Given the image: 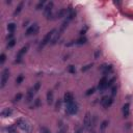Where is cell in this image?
<instances>
[{
	"label": "cell",
	"instance_id": "cell-24",
	"mask_svg": "<svg viewBox=\"0 0 133 133\" xmlns=\"http://www.w3.org/2000/svg\"><path fill=\"white\" fill-rule=\"evenodd\" d=\"M23 80H24V76L21 74V75H19V76L17 77V79H16V83H17V84H21V83L23 82Z\"/></svg>",
	"mask_w": 133,
	"mask_h": 133
},
{
	"label": "cell",
	"instance_id": "cell-31",
	"mask_svg": "<svg viewBox=\"0 0 133 133\" xmlns=\"http://www.w3.org/2000/svg\"><path fill=\"white\" fill-rule=\"evenodd\" d=\"M95 90H96V88H95V87L90 88V90H87V92L85 93V95H86V96H90V95H93V94L95 93Z\"/></svg>",
	"mask_w": 133,
	"mask_h": 133
},
{
	"label": "cell",
	"instance_id": "cell-7",
	"mask_svg": "<svg viewBox=\"0 0 133 133\" xmlns=\"http://www.w3.org/2000/svg\"><path fill=\"white\" fill-rule=\"evenodd\" d=\"M39 31V26L36 23H34V24L30 25L29 27L27 28V30L25 31V35H31V34H35V33H38Z\"/></svg>",
	"mask_w": 133,
	"mask_h": 133
},
{
	"label": "cell",
	"instance_id": "cell-40",
	"mask_svg": "<svg viewBox=\"0 0 133 133\" xmlns=\"http://www.w3.org/2000/svg\"><path fill=\"white\" fill-rule=\"evenodd\" d=\"M83 130H84L83 128H78L76 131H75V133H83Z\"/></svg>",
	"mask_w": 133,
	"mask_h": 133
},
{
	"label": "cell",
	"instance_id": "cell-22",
	"mask_svg": "<svg viewBox=\"0 0 133 133\" xmlns=\"http://www.w3.org/2000/svg\"><path fill=\"white\" fill-rule=\"evenodd\" d=\"M41 106V99L40 98H38V99H35L34 100V103H33V105L31 106V109H33V108H38V107H40Z\"/></svg>",
	"mask_w": 133,
	"mask_h": 133
},
{
	"label": "cell",
	"instance_id": "cell-19",
	"mask_svg": "<svg viewBox=\"0 0 133 133\" xmlns=\"http://www.w3.org/2000/svg\"><path fill=\"white\" fill-rule=\"evenodd\" d=\"M108 126V121H103L102 123H101V125H100V131H101V133H105V129H106V127Z\"/></svg>",
	"mask_w": 133,
	"mask_h": 133
},
{
	"label": "cell",
	"instance_id": "cell-3",
	"mask_svg": "<svg viewBox=\"0 0 133 133\" xmlns=\"http://www.w3.org/2000/svg\"><path fill=\"white\" fill-rule=\"evenodd\" d=\"M66 111L68 114L73 116V114H76L78 112V105L75 102L70 103V104H66Z\"/></svg>",
	"mask_w": 133,
	"mask_h": 133
},
{
	"label": "cell",
	"instance_id": "cell-14",
	"mask_svg": "<svg viewBox=\"0 0 133 133\" xmlns=\"http://www.w3.org/2000/svg\"><path fill=\"white\" fill-rule=\"evenodd\" d=\"M86 42H87V40L85 38H80V39H78V40H76V41H73L72 43L68 44V46H71V45H83V44H85Z\"/></svg>",
	"mask_w": 133,
	"mask_h": 133
},
{
	"label": "cell",
	"instance_id": "cell-30",
	"mask_svg": "<svg viewBox=\"0 0 133 133\" xmlns=\"http://www.w3.org/2000/svg\"><path fill=\"white\" fill-rule=\"evenodd\" d=\"M67 130H68V127H66V126H64V125H62V126H60V129L58 130V132H57V133H66Z\"/></svg>",
	"mask_w": 133,
	"mask_h": 133
},
{
	"label": "cell",
	"instance_id": "cell-36",
	"mask_svg": "<svg viewBox=\"0 0 133 133\" xmlns=\"http://www.w3.org/2000/svg\"><path fill=\"white\" fill-rule=\"evenodd\" d=\"M7 132L9 133H18L14 127H7Z\"/></svg>",
	"mask_w": 133,
	"mask_h": 133
},
{
	"label": "cell",
	"instance_id": "cell-37",
	"mask_svg": "<svg viewBox=\"0 0 133 133\" xmlns=\"http://www.w3.org/2000/svg\"><path fill=\"white\" fill-rule=\"evenodd\" d=\"M90 67H93V64H87V66H85L84 68H82V69H81V71H82V72L87 71L88 69H90Z\"/></svg>",
	"mask_w": 133,
	"mask_h": 133
},
{
	"label": "cell",
	"instance_id": "cell-13",
	"mask_svg": "<svg viewBox=\"0 0 133 133\" xmlns=\"http://www.w3.org/2000/svg\"><path fill=\"white\" fill-rule=\"evenodd\" d=\"M35 95V92L33 90V88H30L29 90L27 92V95H26V102L27 103H30L31 101L33 100V97Z\"/></svg>",
	"mask_w": 133,
	"mask_h": 133
},
{
	"label": "cell",
	"instance_id": "cell-17",
	"mask_svg": "<svg viewBox=\"0 0 133 133\" xmlns=\"http://www.w3.org/2000/svg\"><path fill=\"white\" fill-rule=\"evenodd\" d=\"M13 113V110L10 108H5L1 111V116L2 118H7V116H10Z\"/></svg>",
	"mask_w": 133,
	"mask_h": 133
},
{
	"label": "cell",
	"instance_id": "cell-21",
	"mask_svg": "<svg viewBox=\"0 0 133 133\" xmlns=\"http://www.w3.org/2000/svg\"><path fill=\"white\" fill-rule=\"evenodd\" d=\"M7 30L9 31V33H14L15 30H16V24L15 23H9L7 25Z\"/></svg>",
	"mask_w": 133,
	"mask_h": 133
},
{
	"label": "cell",
	"instance_id": "cell-2",
	"mask_svg": "<svg viewBox=\"0 0 133 133\" xmlns=\"http://www.w3.org/2000/svg\"><path fill=\"white\" fill-rule=\"evenodd\" d=\"M16 125H17V127H19L22 131H25L27 133L30 132V126L28 125V123L24 119H18L17 121H16Z\"/></svg>",
	"mask_w": 133,
	"mask_h": 133
},
{
	"label": "cell",
	"instance_id": "cell-26",
	"mask_svg": "<svg viewBox=\"0 0 133 133\" xmlns=\"http://www.w3.org/2000/svg\"><path fill=\"white\" fill-rule=\"evenodd\" d=\"M15 45H16V40L15 39H13V40L9 41V43H7V48L10 49V48H13Z\"/></svg>",
	"mask_w": 133,
	"mask_h": 133
},
{
	"label": "cell",
	"instance_id": "cell-33",
	"mask_svg": "<svg viewBox=\"0 0 133 133\" xmlns=\"http://www.w3.org/2000/svg\"><path fill=\"white\" fill-rule=\"evenodd\" d=\"M68 71H69L71 74H75V72H76V69H75L74 66H70L68 68Z\"/></svg>",
	"mask_w": 133,
	"mask_h": 133
},
{
	"label": "cell",
	"instance_id": "cell-20",
	"mask_svg": "<svg viewBox=\"0 0 133 133\" xmlns=\"http://www.w3.org/2000/svg\"><path fill=\"white\" fill-rule=\"evenodd\" d=\"M23 5H24V2L21 1L20 3H19V5H18V6L16 7V9H15V13H14V15H15V16L20 14V12H21V10H22V9H23Z\"/></svg>",
	"mask_w": 133,
	"mask_h": 133
},
{
	"label": "cell",
	"instance_id": "cell-8",
	"mask_svg": "<svg viewBox=\"0 0 133 133\" xmlns=\"http://www.w3.org/2000/svg\"><path fill=\"white\" fill-rule=\"evenodd\" d=\"M28 48H29V44H26L24 47H22V48L20 49L19 52H18V54H17V56H16V58H17V60H16V61L19 62L21 59H22V56L28 51Z\"/></svg>",
	"mask_w": 133,
	"mask_h": 133
},
{
	"label": "cell",
	"instance_id": "cell-32",
	"mask_svg": "<svg viewBox=\"0 0 133 133\" xmlns=\"http://www.w3.org/2000/svg\"><path fill=\"white\" fill-rule=\"evenodd\" d=\"M44 4H45V1H40L38 3V5H36V9H42L44 7Z\"/></svg>",
	"mask_w": 133,
	"mask_h": 133
},
{
	"label": "cell",
	"instance_id": "cell-1",
	"mask_svg": "<svg viewBox=\"0 0 133 133\" xmlns=\"http://www.w3.org/2000/svg\"><path fill=\"white\" fill-rule=\"evenodd\" d=\"M56 32V29H52L51 31H49L47 34L44 36V39L42 40L41 42V44H40V46H39V50H41V49H43L44 47H45L47 44H49L51 42V39L53 38V35H54V33Z\"/></svg>",
	"mask_w": 133,
	"mask_h": 133
},
{
	"label": "cell",
	"instance_id": "cell-18",
	"mask_svg": "<svg viewBox=\"0 0 133 133\" xmlns=\"http://www.w3.org/2000/svg\"><path fill=\"white\" fill-rule=\"evenodd\" d=\"M67 14V9H61L59 12H57L56 13V15H55V17H56V19H60V18L62 17H64Z\"/></svg>",
	"mask_w": 133,
	"mask_h": 133
},
{
	"label": "cell",
	"instance_id": "cell-9",
	"mask_svg": "<svg viewBox=\"0 0 133 133\" xmlns=\"http://www.w3.org/2000/svg\"><path fill=\"white\" fill-rule=\"evenodd\" d=\"M52 9H53V2H49L48 4H47V6L45 7V9H44V13H45V16H46V18L47 19H50L51 18V16H52V14H51V12H52Z\"/></svg>",
	"mask_w": 133,
	"mask_h": 133
},
{
	"label": "cell",
	"instance_id": "cell-12",
	"mask_svg": "<svg viewBox=\"0 0 133 133\" xmlns=\"http://www.w3.org/2000/svg\"><path fill=\"white\" fill-rule=\"evenodd\" d=\"M64 101L66 104H70V103H73L74 102V96H73L72 93H69L67 92L64 96Z\"/></svg>",
	"mask_w": 133,
	"mask_h": 133
},
{
	"label": "cell",
	"instance_id": "cell-15",
	"mask_svg": "<svg viewBox=\"0 0 133 133\" xmlns=\"http://www.w3.org/2000/svg\"><path fill=\"white\" fill-rule=\"evenodd\" d=\"M129 114H130V104L126 103L123 106V116H124V118H128Z\"/></svg>",
	"mask_w": 133,
	"mask_h": 133
},
{
	"label": "cell",
	"instance_id": "cell-4",
	"mask_svg": "<svg viewBox=\"0 0 133 133\" xmlns=\"http://www.w3.org/2000/svg\"><path fill=\"white\" fill-rule=\"evenodd\" d=\"M9 70L7 69H4L3 70V72H2V75H1V81H0V87L1 88H3L5 85H6V82H7V80H9Z\"/></svg>",
	"mask_w": 133,
	"mask_h": 133
},
{
	"label": "cell",
	"instance_id": "cell-28",
	"mask_svg": "<svg viewBox=\"0 0 133 133\" xmlns=\"http://www.w3.org/2000/svg\"><path fill=\"white\" fill-rule=\"evenodd\" d=\"M32 88H33V90H34L35 94H36V92H39V90L41 88V83H40V82H36L35 84L33 85V87H32Z\"/></svg>",
	"mask_w": 133,
	"mask_h": 133
},
{
	"label": "cell",
	"instance_id": "cell-34",
	"mask_svg": "<svg viewBox=\"0 0 133 133\" xmlns=\"http://www.w3.org/2000/svg\"><path fill=\"white\" fill-rule=\"evenodd\" d=\"M5 59H6V55H5L4 53H2L1 55H0V64H3V62L5 61Z\"/></svg>",
	"mask_w": 133,
	"mask_h": 133
},
{
	"label": "cell",
	"instance_id": "cell-16",
	"mask_svg": "<svg viewBox=\"0 0 133 133\" xmlns=\"http://www.w3.org/2000/svg\"><path fill=\"white\" fill-rule=\"evenodd\" d=\"M47 103L49 104V105H51L52 103H53V99H54V95H53V92L52 90H48L47 92Z\"/></svg>",
	"mask_w": 133,
	"mask_h": 133
},
{
	"label": "cell",
	"instance_id": "cell-25",
	"mask_svg": "<svg viewBox=\"0 0 133 133\" xmlns=\"http://www.w3.org/2000/svg\"><path fill=\"white\" fill-rule=\"evenodd\" d=\"M61 103H62V101L60 100V99H58V100L56 101V103H55V110H59V109L61 108Z\"/></svg>",
	"mask_w": 133,
	"mask_h": 133
},
{
	"label": "cell",
	"instance_id": "cell-11",
	"mask_svg": "<svg viewBox=\"0 0 133 133\" xmlns=\"http://www.w3.org/2000/svg\"><path fill=\"white\" fill-rule=\"evenodd\" d=\"M100 69L102 70L104 76H106V75H108L109 73L112 71V66H111V64H102V66L100 67Z\"/></svg>",
	"mask_w": 133,
	"mask_h": 133
},
{
	"label": "cell",
	"instance_id": "cell-6",
	"mask_svg": "<svg viewBox=\"0 0 133 133\" xmlns=\"http://www.w3.org/2000/svg\"><path fill=\"white\" fill-rule=\"evenodd\" d=\"M90 125H92V116H90V112H86L84 116V120H83V129L90 130Z\"/></svg>",
	"mask_w": 133,
	"mask_h": 133
},
{
	"label": "cell",
	"instance_id": "cell-27",
	"mask_svg": "<svg viewBox=\"0 0 133 133\" xmlns=\"http://www.w3.org/2000/svg\"><path fill=\"white\" fill-rule=\"evenodd\" d=\"M22 97H23V95H22V94H21V93H18L17 95L15 96V99H14V100H15V102H19V101L21 100V99H22Z\"/></svg>",
	"mask_w": 133,
	"mask_h": 133
},
{
	"label": "cell",
	"instance_id": "cell-5",
	"mask_svg": "<svg viewBox=\"0 0 133 133\" xmlns=\"http://www.w3.org/2000/svg\"><path fill=\"white\" fill-rule=\"evenodd\" d=\"M113 103V98L112 97H108V96H104V97L101 99V104L103 105V107L105 109L109 108L111 106V104Z\"/></svg>",
	"mask_w": 133,
	"mask_h": 133
},
{
	"label": "cell",
	"instance_id": "cell-35",
	"mask_svg": "<svg viewBox=\"0 0 133 133\" xmlns=\"http://www.w3.org/2000/svg\"><path fill=\"white\" fill-rule=\"evenodd\" d=\"M41 131L42 133H51V131L47 127H41Z\"/></svg>",
	"mask_w": 133,
	"mask_h": 133
},
{
	"label": "cell",
	"instance_id": "cell-39",
	"mask_svg": "<svg viewBox=\"0 0 133 133\" xmlns=\"http://www.w3.org/2000/svg\"><path fill=\"white\" fill-rule=\"evenodd\" d=\"M100 54H101L100 50H97V51H96V53H95V58H99V56H100Z\"/></svg>",
	"mask_w": 133,
	"mask_h": 133
},
{
	"label": "cell",
	"instance_id": "cell-29",
	"mask_svg": "<svg viewBox=\"0 0 133 133\" xmlns=\"http://www.w3.org/2000/svg\"><path fill=\"white\" fill-rule=\"evenodd\" d=\"M116 90H118V87H116V85H113L112 88H111V97H112V98L116 95Z\"/></svg>",
	"mask_w": 133,
	"mask_h": 133
},
{
	"label": "cell",
	"instance_id": "cell-10",
	"mask_svg": "<svg viewBox=\"0 0 133 133\" xmlns=\"http://www.w3.org/2000/svg\"><path fill=\"white\" fill-rule=\"evenodd\" d=\"M107 77L104 76L102 79L99 81V84H98V90L99 92H103L104 90H106V83H107Z\"/></svg>",
	"mask_w": 133,
	"mask_h": 133
},
{
	"label": "cell",
	"instance_id": "cell-23",
	"mask_svg": "<svg viewBox=\"0 0 133 133\" xmlns=\"http://www.w3.org/2000/svg\"><path fill=\"white\" fill-rule=\"evenodd\" d=\"M114 81H116V77H113V78H111L110 80H108L107 83H106V88H109V87L113 86V83H114Z\"/></svg>",
	"mask_w": 133,
	"mask_h": 133
},
{
	"label": "cell",
	"instance_id": "cell-38",
	"mask_svg": "<svg viewBox=\"0 0 133 133\" xmlns=\"http://www.w3.org/2000/svg\"><path fill=\"white\" fill-rule=\"evenodd\" d=\"M86 30H87V26H85V27H84V29H81V31H80V34H81V35H83L85 32H86Z\"/></svg>",
	"mask_w": 133,
	"mask_h": 133
}]
</instances>
